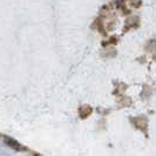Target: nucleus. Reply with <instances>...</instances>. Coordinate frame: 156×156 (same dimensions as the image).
Here are the masks:
<instances>
[{
	"label": "nucleus",
	"mask_w": 156,
	"mask_h": 156,
	"mask_svg": "<svg viewBox=\"0 0 156 156\" xmlns=\"http://www.w3.org/2000/svg\"><path fill=\"white\" fill-rule=\"evenodd\" d=\"M6 143H7L8 146H11V147H13L14 149H16V150H19V149L21 148V146L19 144V143H16L14 140H11V139H7L6 140Z\"/></svg>",
	"instance_id": "obj_1"
}]
</instances>
